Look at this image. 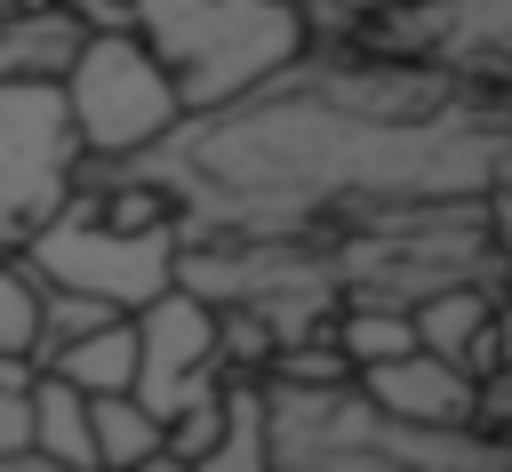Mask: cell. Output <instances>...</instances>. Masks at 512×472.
<instances>
[{
  "label": "cell",
  "instance_id": "6da1fadb",
  "mask_svg": "<svg viewBox=\"0 0 512 472\" xmlns=\"http://www.w3.org/2000/svg\"><path fill=\"white\" fill-rule=\"evenodd\" d=\"M136 40L184 96V120H216L312 56L296 0H136Z\"/></svg>",
  "mask_w": 512,
  "mask_h": 472
},
{
  "label": "cell",
  "instance_id": "7a4b0ae2",
  "mask_svg": "<svg viewBox=\"0 0 512 472\" xmlns=\"http://www.w3.org/2000/svg\"><path fill=\"white\" fill-rule=\"evenodd\" d=\"M56 88H64L72 136L88 152L80 176L136 168V160H152L184 136V96L136 32H80L72 56L56 64Z\"/></svg>",
  "mask_w": 512,
  "mask_h": 472
},
{
  "label": "cell",
  "instance_id": "3957f363",
  "mask_svg": "<svg viewBox=\"0 0 512 472\" xmlns=\"http://www.w3.org/2000/svg\"><path fill=\"white\" fill-rule=\"evenodd\" d=\"M176 256H184V224H104L88 192H72L32 240H24V272L40 288L64 296H96L104 312H144L152 296L176 288Z\"/></svg>",
  "mask_w": 512,
  "mask_h": 472
},
{
  "label": "cell",
  "instance_id": "277c9868",
  "mask_svg": "<svg viewBox=\"0 0 512 472\" xmlns=\"http://www.w3.org/2000/svg\"><path fill=\"white\" fill-rule=\"evenodd\" d=\"M80 136L64 112L56 72L0 80V248H24L72 192H80Z\"/></svg>",
  "mask_w": 512,
  "mask_h": 472
},
{
  "label": "cell",
  "instance_id": "5b68a950",
  "mask_svg": "<svg viewBox=\"0 0 512 472\" xmlns=\"http://www.w3.org/2000/svg\"><path fill=\"white\" fill-rule=\"evenodd\" d=\"M136 320V400L168 424L184 400H208V392H224L240 368L224 360V312L216 304H200L192 288H168V296H152L144 312H128Z\"/></svg>",
  "mask_w": 512,
  "mask_h": 472
},
{
  "label": "cell",
  "instance_id": "8992f818",
  "mask_svg": "<svg viewBox=\"0 0 512 472\" xmlns=\"http://www.w3.org/2000/svg\"><path fill=\"white\" fill-rule=\"evenodd\" d=\"M352 392L384 416V424H400V432H472V424H488V392H480V376H464L456 360H440V352H408V360H384V368H368V376H352Z\"/></svg>",
  "mask_w": 512,
  "mask_h": 472
},
{
  "label": "cell",
  "instance_id": "52a82bcc",
  "mask_svg": "<svg viewBox=\"0 0 512 472\" xmlns=\"http://www.w3.org/2000/svg\"><path fill=\"white\" fill-rule=\"evenodd\" d=\"M408 320H416V344H424V352L456 360V368L480 376V384L496 376V296H488L480 280H456V288L416 296Z\"/></svg>",
  "mask_w": 512,
  "mask_h": 472
},
{
  "label": "cell",
  "instance_id": "ba28073f",
  "mask_svg": "<svg viewBox=\"0 0 512 472\" xmlns=\"http://www.w3.org/2000/svg\"><path fill=\"white\" fill-rule=\"evenodd\" d=\"M184 472H280L272 456V400H264V376H232L224 384V432L200 464Z\"/></svg>",
  "mask_w": 512,
  "mask_h": 472
},
{
  "label": "cell",
  "instance_id": "9c48e42d",
  "mask_svg": "<svg viewBox=\"0 0 512 472\" xmlns=\"http://www.w3.org/2000/svg\"><path fill=\"white\" fill-rule=\"evenodd\" d=\"M328 344L352 376L384 368V360H408L416 352V320L408 304H368V296H344V312H328Z\"/></svg>",
  "mask_w": 512,
  "mask_h": 472
},
{
  "label": "cell",
  "instance_id": "30bf717a",
  "mask_svg": "<svg viewBox=\"0 0 512 472\" xmlns=\"http://www.w3.org/2000/svg\"><path fill=\"white\" fill-rule=\"evenodd\" d=\"M48 376H64V384H72V392H88V400L136 392V320L120 312V320H104V328L72 336V344L48 360Z\"/></svg>",
  "mask_w": 512,
  "mask_h": 472
},
{
  "label": "cell",
  "instance_id": "8fae6325",
  "mask_svg": "<svg viewBox=\"0 0 512 472\" xmlns=\"http://www.w3.org/2000/svg\"><path fill=\"white\" fill-rule=\"evenodd\" d=\"M32 456L56 472H96V440H88V392H72L64 376H32Z\"/></svg>",
  "mask_w": 512,
  "mask_h": 472
},
{
  "label": "cell",
  "instance_id": "7c38bea8",
  "mask_svg": "<svg viewBox=\"0 0 512 472\" xmlns=\"http://www.w3.org/2000/svg\"><path fill=\"white\" fill-rule=\"evenodd\" d=\"M88 440H96V472H144L160 448V416L136 400V392H112V400H88Z\"/></svg>",
  "mask_w": 512,
  "mask_h": 472
},
{
  "label": "cell",
  "instance_id": "4fadbf2b",
  "mask_svg": "<svg viewBox=\"0 0 512 472\" xmlns=\"http://www.w3.org/2000/svg\"><path fill=\"white\" fill-rule=\"evenodd\" d=\"M72 16H0V80H24V72H56L72 56Z\"/></svg>",
  "mask_w": 512,
  "mask_h": 472
},
{
  "label": "cell",
  "instance_id": "5bb4252c",
  "mask_svg": "<svg viewBox=\"0 0 512 472\" xmlns=\"http://www.w3.org/2000/svg\"><path fill=\"white\" fill-rule=\"evenodd\" d=\"M0 360H32L40 368V280L8 248H0Z\"/></svg>",
  "mask_w": 512,
  "mask_h": 472
},
{
  "label": "cell",
  "instance_id": "9a60e30c",
  "mask_svg": "<svg viewBox=\"0 0 512 472\" xmlns=\"http://www.w3.org/2000/svg\"><path fill=\"white\" fill-rule=\"evenodd\" d=\"M104 320H120V312H104L96 296H64V288H40V368L72 344V336H88V328H104Z\"/></svg>",
  "mask_w": 512,
  "mask_h": 472
},
{
  "label": "cell",
  "instance_id": "2e32d148",
  "mask_svg": "<svg viewBox=\"0 0 512 472\" xmlns=\"http://www.w3.org/2000/svg\"><path fill=\"white\" fill-rule=\"evenodd\" d=\"M32 456V384H0V464H24Z\"/></svg>",
  "mask_w": 512,
  "mask_h": 472
},
{
  "label": "cell",
  "instance_id": "e0dca14e",
  "mask_svg": "<svg viewBox=\"0 0 512 472\" xmlns=\"http://www.w3.org/2000/svg\"><path fill=\"white\" fill-rule=\"evenodd\" d=\"M496 376H512V296H496Z\"/></svg>",
  "mask_w": 512,
  "mask_h": 472
}]
</instances>
